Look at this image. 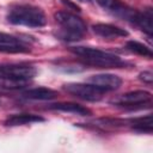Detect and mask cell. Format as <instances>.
Wrapping results in <instances>:
<instances>
[{
    "label": "cell",
    "instance_id": "2",
    "mask_svg": "<svg viewBox=\"0 0 153 153\" xmlns=\"http://www.w3.org/2000/svg\"><path fill=\"white\" fill-rule=\"evenodd\" d=\"M7 20L14 25L42 27L47 24L44 12L32 5H14L7 12Z\"/></svg>",
    "mask_w": 153,
    "mask_h": 153
},
{
    "label": "cell",
    "instance_id": "3",
    "mask_svg": "<svg viewBox=\"0 0 153 153\" xmlns=\"http://www.w3.org/2000/svg\"><path fill=\"white\" fill-rule=\"evenodd\" d=\"M54 17L56 23L60 25L57 37H60L61 39L68 42L79 41L86 33V24L80 17L65 11L56 12Z\"/></svg>",
    "mask_w": 153,
    "mask_h": 153
},
{
    "label": "cell",
    "instance_id": "16",
    "mask_svg": "<svg viewBox=\"0 0 153 153\" xmlns=\"http://www.w3.org/2000/svg\"><path fill=\"white\" fill-rule=\"evenodd\" d=\"M127 49L134 54H137L140 56H143V57H148V59H152L153 54H152V50L146 47L145 44L140 43V42H136V41H128L127 44H126Z\"/></svg>",
    "mask_w": 153,
    "mask_h": 153
},
{
    "label": "cell",
    "instance_id": "1",
    "mask_svg": "<svg viewBox=\"0 0 153 153\" xmlns=\"http://www.w3.org/2000/svg\"><path fill=\"white\" fill-rule=\"evenodd\" d=\"M71 51L79 56L86 65L98 68H121L126 62L117 55L88 47H73Z\"/></svg>",
    "mask_w": 153,
    "mask_h": 153
},
{
    "label": "cell",
    "instance_id": "4",
    "mask_svg": "<svg viewBox=\"0 0 153 153\" xmlns=\"http://www.w3.org/2000/svg\"><path fill=\"white\" fill-rule=\"evenodd\" d=\"M37 74V69L27 63H5L0 65L1 79L31 80Z\"/></svg>",
    "mask_w": 153,
    "mask_h": 153
},
{
    "label": "cell",
    "instance_id": "14",
    "mask_svg": "<svg viewBox=\"0 0 153 153\" xmlns=\"http://www.w3.org/2000/svg\"><path fill=\"white\" fill-rule=\"evenodd\" d=\"M152 20H153L152 11L147 10V11H143V12H137L135 18H134L133 24L137 25L148 36H152V33H153V23H152Z\"/></svg>",
    "mask_w": 153,
    "mask_h": 153
},
{
    "label": "cell",
    "instance_id": "7",
    "mask_svg": "<svg viewBox=\"0 0 153 153\" xmlns=\"http://www.w3.org/2000/svg\"><path fill=\"white\" fill-rule=\"evenodd\" d=\"M97 2L103 8H105L110 13H112L114 16L122 18V19H126V20H129L131 23L134 22V18H135L136 12H137V11L128 7L127 5L121 2L120 0H97Z\"/></svg>",
    "mask_w": 153,
    "mask_h": 153
},
{
    "label": "cell",
    "instance_id": "6",
    "mask_svg": "<svg viewBox=\"0 0 153 153\" xmlns=\"http://www.w3.org/2000/svg\"><path fill=\"white\" fill-rule=\"evenodd\" d=\"M152 100V94L143 90L127 92L115 99L112 103L126 108H143V105H149Z\"/></svg>",
    "mask_w": 153,
    "mask_h": 153
},
{
    "label": "cell",
    "instance_id": "12",
    "mask_svg": "<svg viewBox=\"0 0 153 153\" xmlns=\"http://www.w3.org/2000/svg\"><path fill=\"white\" fill-rule=\"evenodd\" d=\"M23 96L25 98L35 99V100H50L57 97V92L48 87H35L24 91Z\"/></svg>",
    "mask_w": 153,
    "mask_h": 153
},
{
    "label": "cell",
    "instance_id": "17",
    "mask_svg": "<svg viewBox=\"0 0 153 153\" xmlns=\"http://www.w3.org/2000/svg\"><path fill=\"white\" fill-rule=\"evenodd\" d=\"M30 80H17V79H1L0 78V87L6 90H19L24 88L29 85Z\"/></svg>",
    "mask_w": 153,
    "mask_h": 153
},
{
    "label": "cell",
    "instance_id": "19",
    "mask_svg": "<svg viewBox=\"0 0 153 153\" xmlns=\"http://www.w3.org/2000/svg\"><path fill=\"white\" fill-rule=\"evenodd\" d=\"M79 1H84V2H87V1H90V0H79Z\"/></svg>",
    "mask_w": 153,
    "mask_h": 153
},
{
    "label": "cell",
    "instance_id": "11",
    "mask_svg": "<svg viewBox=\"0 0 153 153\" xmlns=\"http://www.w3.org/2000/svg\"><path fill=\"white\" fill-rule=\"evenodd\" d=\"M45 120L38 115L33 114H14L6 118L5 126L7 127H17V126H24L36 122H44Z\"/></svg>",
    "mask_w": 153,
    "mask_h": 153
},
{
    "label": "cell",
    "instance_id": "18",
    "mask_svg": "<svg viewBox=\"0 0 153 153\" xmlns=\"http://www.w3.org/2000/svg\"><path fill=\"white\" fill-rule=\"evenodd\" d=\"M139 79H140L141 81H143V82H146V84H149V85H151V84H152V81H153V74H152V72L145 71V72L140 73Z\"/></svg>",
    "mask_w": 153,
    "mask_h": 153
},
{
    "label": "cell",
    "instance_id": "15",
    "mask_svg": "<svg viewBox=\"0 0 153 153\" xmlns=\"http://www.w3.org/2000/svg\"><path fill=\"white\" fill-rule=\"evenodd\" d=\"M133 126V129L140 133H152L153 123H152V115H147L143 117H136L129 121Z\"/></svg>",
    "mask_w": 153,
    "mask_h": 153
},
{
    "label": "cell",
    "instance_id": "13",
    "mask_svg": "<svg viewBox=\"0 0 153 153\" xmlns=\"http://www.w3.org/2000/svg\"><path fill=\"white\" fill-rule=\"evenodd\" d=\"M48 109L65 111V112H72V114L82 115V116L91 115V110L90 109H87V108H85L82 105H79L76 103H71V102H67V103H54V104H50L48 106Z\"/></svg>",
    "mask_w": 153,
    "mask_h": 153
},
{
    "label": "cell",
    "instance_id": "10",
    "mask_svg": "<svg viewBox=\"0 0 153 153\" xmlns=\"http://www.w3.org/2000/svg\"><path fill=\"white\" fill-rule=\"evenodd\" d=\"M93 32L103 38H108V39H114V38H118V37H126L128 36V31L111 25V24H104V23H99V24H94L92 26Z\"/></svg>",
    "mask_w": 153,
    "mask_h": 153
},
{
    "label": "cell",
    "instance_id": "9",
    "mask_svg": "<svg viewBox=\"0 0 153 153\" xmlns=\"http://www.w3.org/2000/svg\"><path fill=\"white\" fill-rule=\"evenodd\" d=\"M88 81L92 85L102 88L103 91H114V90H117L122 85V79L118 75L109 74V73L92 75L88 79Z\"/></svg>",
    "mask_w": 153,
    "mask_h": 153
},
{
    "label": "cell",
    "instance_id": "8",
    "mask_svg": "<svg viewBox=\"0 0 153 153\" xmlns=\"http://www.w3.org/2000/svg\"><path fill=\"white\" fill-rule=\"evenodd\" d=\"M0 51L1 53H27L30 51V47L26 45L22 39L5 33L0 32Z\"/></svg>",
    "mask_w": 153,
    "mask_h": 153
},
{
    "label": "cell",
    "instance_id": "5",
    "mask_svg": "<svg viewBox=\"0 0 153 153\" xmlns=\"http://www.w3.org/2000/svg\"><path fill=\"white\" fill-rule=\"evenodd\" d=\"M69 94L80 98L87 102H98L102 99L105 91L92 85V84H81V82H71L66 84L63 87Z\"/></svg>",
    "mask_w": 153,
    "mask_h": 153
}]
</instances>
